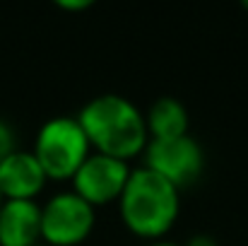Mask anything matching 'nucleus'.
<instances>
[{
  "label": "nucleus",
  "instance_id": "f257e3e1",
  "mask_svg": "<svg viewBox=\"0 0 248 246\" xmlns=\"http://www.w3.org/2000/svg\"><path fill=\"white\" fill-rule=\"evenodd\" d=\"M89 140L92 152L130 162L142 155L150 135L145 114L121 94H99L75 116Z\"/></svg>",
  "mask_w": 248,
  "mask_h": 246
},
{
  "label": "nucleus",
  "instance_id": "f03ea898",
  "mask_svg": "<svg viewBox=\"0 0 248 246\" xmlns=\"http://www.w3.org/2000/svg\"><path fill=\"white\" fill-rule=\"evenodd\" d=\"M181 193L166 179L147 166L130 169L128 183L118 198V213L128 232L140 239L157 242L176 225Z\"/></svg>",
  "mask_w": 248,
  "mask_h": 246
},
{
  "label": "nucleus",
  "instance_id": "7ed1b4c3",
  "mask_svg": "<svg viewBox=\"0 0 248 246\" xmlns=\"http://www.w3.org/2000/svg\"><path fill=\"white\" fill-rule=\"evenodd\" d=\"M31 155L48 181H73L92 148L75 116H53L39 128Z\"/></svg>",
  "mask_w": 248,
  "mask_h": 246
},
{
  "label": "nucleus",
  "instance_id": "20e7f679",
  "mask_svg": "<svg viewBox=\"0 0 248 246\" xmlns=\"http://www.w3.org/2000/svg\"><path fill=\"white\" fill-rule=\"evenodd\" d=\"M94 222V208L78 193H56L41 205V242L46 246H78L92 234Z\"/></svg>",
  "mask_w": 248,
  "mask_h": 246
},
{
  "label": "nucleus",
  "instance_id": "39448f33",
  "mask_svg": "<svg viewBox=\"0 0 248 246\" xmlns=\"http://www.w3.org/2000/svg\"><path fill=\"white\" fill-rule=\"evenodd\" d=\"M142 157L147 169L159 174L178 191L193 186L205 169V152L198 145V140L190 135L171 140H150Z\"/></svg>",
  "mask_w": 248,
  "mask_h": 246
},
{
  "label": "nucleus",
  "instance_id": "423d86ee",
  "mask_svg": "<svg viewBox=\"0 0 248 246\" xmlns=\"http://www.w3.org/2000/svg\"><path fill=\"white\" fill-rule=\"evenodd\" d=\"M128 176H130L128 162L92 152L73 176V193H78L84 203H89L96 210L99 205L118 203L128 183Z\"/></svg>",
  "mask_w": 248,
  "mask_h": 246
},
{
  "label": "nucleus",
  "instance_id": "0eeeda50",
  "mask_svg": "<svg viewBox=\"0 0 248 246\" xmlns=\"http://www.w3.org/2000/svg\"><path fill=\"white\" fill-rule=\"evenodd\" d=\"M48 183L41 164L27 150H15L0 162V196L2 200H36Z\"/></svg>",
  "mask_w": 248,
  "mask_h": 246
},
{
  "label": "nucleus",
  "instance_id": "6e6552de",
  "mask_svg": "<svg viewBox=\"0 0 248 246\" xmlns=\"http://www.w3.org/2000/svg\"><path fill=\"white\" fill-rule=\"evenodd\" d=\"M41 242V205L36 200H2L0 246H36Z\"/></svg>",
  "mask_w": 248,
  "mask_h": 246
},
{
  "label": "nucleus",
  "instance_id": "1a4fd4ad",
  "mask_svg": "<svg viewBox=\"0 0 248 246\" xmlns=\"http://www.w3.org/2000/svg\"><path fill=\"white\" fill-rule=\"evenodd\" d=\"M145 123H147L150 140L181 138V135H188V128H190L188 109L176 97H159L145 114Z\"/></svg>",
  "mask_w": 248,
  "mask_h": 246
},
{
  "label": "nucleus",
  "instance_id": "9d476101",
  "mask_svg": "<svg viewBox=\"0 0 248 246\" xmlns=\"http://www.w3.org/2000/svg\"><path fill=\"white\" fill-rule=\"evenodd\" d=\"M15 150H17V148H15V131L0 118V162H2L5 157H10Z\"/></svg>",
  "mask_w": 248,
  "mask_h": 246
},
{
  "label": "nucleus",
  "instance_id": "9b49d317",
  "mask_svg": "<svg viewBox=\"0 0 248 246\" xmlns=\"http://www.w3.org/2000/svg\"><path fill=\"white\" fill-rule=\"evenodd\" d=\"M61 10H68V12H82L92 7V0H58L56 2Z\"/></svg>",
  "mask_w": 248,
  "mask_h": 246
},
{
  "label": "nucleus",
  "instance_id": "f8f14e48",
  "mask_svg": "<svg viewBox=\"0 0 248 246\" xmlns=\"http://www.w3.org/2000/svg\"><path fill=\"white\" fill-rule=\"evenodd\" d=\"M183 246H217V242H215L212 234H193L188 239V244H183Z\"/></svg>",
  "mask_w": 248,
  "mask_h": 246
},
{
  "label": "nucleus",
  "instance_id": "ddd939ff",
  "mask_svg": "<svg viewBox=\"0 0 248 246\" xmlns=\"http://www.w3.org/2000/svg\"><path fill=\"white\" fill-rule=\"evenodd\" d=\"M147 246H183V244H176V242H166V239H157V242H150Z\"/></svg>",
  "mask_w": 248,
  "mask_h": 246
},
{
  "label": "nucleus",
  "instance_id": "4468645a",
  "mask_svg": "<svg viewBox=\"0 0 248 246\" xmlns=\"http://www.w3.org/2000/svg\"><path fill=\"white\" fill-rule=\"evenodd\" d=\"M241 5H244V10H248V0H244V2H241Z\"/></svg>",
  "mask_w": 248,
  "mask_h": 246
},
{
  "label": "nucleus",
  "instance_id": "2eb2a0df",
  "mask_svg": "<svg viewBox=\"0 0 248 246\" xmlns=\"http://www.w3.org/2000/svg\"><path fill=\"white\" fill-rule=\"evenodd\" d=\"M0 205H2V196H0Z\"/></svg>",
  "mask_w": 248,
  "mask_h": 246
},
{
  "label": "nucleus",
  "instance_id": "dca6fc26",
  "mask_svg": "<svg viewBox=\"0 0 248 246\" xmlns=\"http://www.w3.org/2000/svg\"><path fill=\"white\" fill-rule=\"evenodd\" d=\"M36 246H46V244H36Z\"/></svg>",
  "mask_w": 248,
  "mask_h": 246
}]
</instances>
